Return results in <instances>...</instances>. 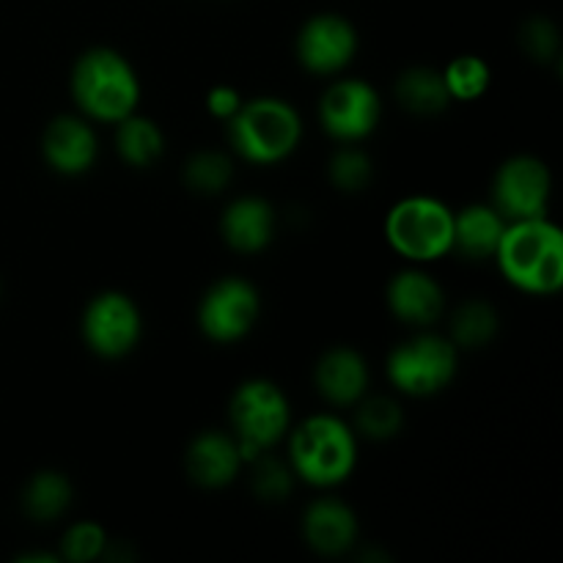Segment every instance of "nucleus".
<instances>
[{
	"label": "nucleus",
	"instance_id": "393cba45",
	"mask_svg": "<svg viewBox=\"0 0 563 563\" xmlns=\"http://www.w3.org/2000/svg\"><path fill=\"white\" fill-rule=\"evenodd\" d=\"M443 80L449 86L451 99L473 102V99H478L489 88L493 71H489L487 60L478 58V55H460V58H454L443 69Z\"/></svg>",
	"mask_w": 563,
	"mask_h": 563
},
{
	"label": "nucleus",
	"instance_id": "c756f323",
	"mask_svg": "<svg viewBox=\"0 0 563 563\" xmlns=\"http://www.w3.org/2000/svg\"><path fill=\"white\" fill-rule=\"evenodd\" d=\"M520 42L533 60H553L561 47L559 27L548 16H533V20H528L520 31Z\"/></svg>",
	"mask_w": 563,
	"mask_h": 563
},
{
	"label": "nucleus",
	"instance_id": "6e6552de",
	"mask_svg": "<svg viewBox=\"0 0 563 563\" xmlns=\"http://www.w3.org/2000/svg\"><path fill=\"white\" fill-rule=\"evenodd\" d=\"M553 179L542 159L531 154H517L506 159L493 181V207L506 220L544 218L550 203Z\"/></svg>",
	"mask_w": 563,
	"mask_h": 563
},
{
	"label": "nucleus",
	"instance_id": "a211bd4d",
	"mask_svg": "<svg viewBox=\"0 0 563 563\" xmlns=\"http://www.w3.org/2000/svg\"><path fill=\"white\" fill-rule=\"evenodd\" d=\"M220 231H223V240L234 251L258 253L273 242L275 209L264 198L242 196L225 207Z\"/></svg>",
	"mask_w": 563,
	"mask_h": 563
},
{
	"label": "nucleus",
	"instance_id": "1a4fd4ad",
	"mask_svg": "<svg viewBox=\"0 0 563 563\" xmlns=\"http://www.w3.org/2000/svg\"><path fill=\"white\" fill-rule=\"evenodd\" d=\"M258 319V291L245 278H223L203 295L198 324L203 335L218 344H231L251 333Z\"/></svg>",
	"mask_w": 563,
	"mask_h": 563
},
{
	"label": "nucleus",
	"instance_id": "423d86ee",
	"mask_svg": "<svg viewBox=\"0 0 563 563\" xmlns=\"http://www.w3.org/2000/svg\"><path fill=\"white\" fill-rule=\"evenodd\" d=\"M291 410L284 390L269 379H247L231 399V423L240 454L251 465L258 454L273 449L289 432Z\"/></svg>",
	"mask_w": 563,
	"mask_h": 563
},
{
	"label": "nucleus",
	"instance_id": "aec40b11",
	"mask_svg": "<svg viewBox=\"0 0 563 563\" xmlns=\"http://www.w3.org/2000/svg\"><path fill=\"white\" fill-rule=\"evenodd\" d=\"M396 99L401 108L416 115H438L449 108L451 93L443 80V71L429 69V66H412L401 71L396 80Z\"/></svg>",
	"mask_w": 563,
	"mask_h": 563
},
{
	"label": "nucleus",
	"instance_id": "9b49d317",
	"mask_svg": "<svg viewBox=\"0 0 563 563\" xmlns=\"http://www.w3.org/2000/svg\"><path fill=\"white\" fill-rule=\"evenodd\" d=\"M383 115V102L366 80H339L324 91L319 119L335 141L355 143L372 135Z\"/></svg>",
	"mask_w": 563,
	"mask_h": 563
},
{
	"label": "nucleus",
	"instance_id": "39448f33",
	"mask_svg": "<svg viewBox=\"0 0 563 563\" xmlns=\"http://www.w3.org/2000/svg\"><path fill=\"white\" fill-rule=\"evenodd\" d=\"M385 236L410 262H434L454 247V212L438 198L410 196L388 212Z\"/></svg>",
	"mask_w": 563,
	"mask_h": 563
},
{
	"label": "nucleus",
	"instance_id": "7ed1b4c3",
	"mask_svg": "<svg viewBox=\"0 0 563 563\" xmlns=\"http://www.w3.org/2000/svg\"><path fill=\"white\" fill-rule=\"evenodd\" d=\"M295 476L313 487H335L355 471V432L335 416H311L295 429L289 443Z\"/></svg>",
	"mask_w": 563,
	"mask_h": 563
},
{
	"label": "nucleus",
	"instance_id": "412c9836",
	"mask_svg": "<svg viewBox=\"0 0 563 563\" xmlns=\"http://www.w3.org/2000/svg\"><path fill=\"white\" fill-rule=\"evenodd\" d=\"M115 148H119L121 159L130 163L132 168H148V165H154L163 157L165 135L157 126V121L130 113L126 119L119 121Z\"/></svg>",
	"mask_w": 563,
	"mask_h": 563
},
{
	"label": "nucleus",
	"instance_id": "f8f14e48",
	"mask_svg": "<svg viewBox=\"0 0 563 563\" xmlns=\"http://www.w3.org/2000/svg\"><path fill=\"white\" fill-rule=\"evenodd\" d=\"M357 53V33L341 14H313L297 36V55L308 71L335 75L352 64Z\"/></svg>",
	"mask_w": 563,
	"mask_h": 563
},
{
	"label": "nucleus",
	"instance_id": "9d476101",
	"mask_svg": "<svg viewBox=\"0 0 563 563\" xmlns=\"http://www.w3.org/2000/svg\"><path fill=\"white\" fill-rule=\"evenodd\" d=\"M143 333V319L135 302L121 291H102L82 313V339L97 355L121 357L135 350Z\"/></svg>",
	"mask_w": 563,
	"mask_h": 563
},
{
	"label": "nucleus",
	"instance_id": "dca6fc26",
	"mask_svg": "<svg viewBox=\"0 0 563 563\" xmlns=\"http://www.w3.org/2000/svg\"><path fill=\"white\" fill-rule=\"evenodd\" d=\"M317 388L330 405H357L368 388V366L352 346H333L317 363Z\"/></svg>",
	"mask_w": 563,
	"mask_h": 563
},
{
	"label": "nucleus",
	"instance_id": "20e7f679",
	"mask_svg": "<svg viewBox=\"0 0 563 563\" xmlns=\"http://www.w3.org/2000/svg\"><path fill=\"white\" fill-rule=\"evenodd\" d=\"M231 126V143L236 152L256 165H273L289 157L302 137L300 113L286 99L258 97L242 102Z\"/></svg>",
	"mask_w": 563,
	"mask_h": 563
},
{
	"label": "nucleus",
	"instance_id": "4be33fe9",
	"mask_svg": "<svg viewBox=\"0 0 563 563\" xmlns=\"http://www.w3.org/2000/svg\"><path fill=\"white\" fill-rule=\"evenodd\" d=\"M71 495L75 493L64 473L42 471L27 482L25 493H22V509L31 520L49 522L69 509Z\"/></svg>",
	"mask_w": 563,
	"mask_h": 563
},
{
	"label": "nucleus",
	"instance_id": "ddd939ff",
	"mask_svg": "<svg viewBox=\"0 0 563 563\" xmlns=\"http://www.w3.org/2000/svg\"><path fill=\"white\" fill-rule=\"evenodd\" d=\"M44 159L49 163V168H55L58 174L77 176L86 174L93 163H97L99 141L93 126L86 119H77V115H60L53 124L47 126L42 141Z\"/></svg>",
	"mask_w": 563,
	"mask_h": 563
},
{
	"label": "nucleus",
	"instance_id": "7c9ffc66",
	"mask_svg": "<svg viewBox=\"0 0 563 563\" xmlns=\"http://www.w3.org/2000/svg\"><path fill=\"white\" fill-rule=\"evenodd\" d=\"M207 108H209V113L218 115V119L231 121L236 115V110L242 108L240 91L231 86H214L207 97Z\"/></svg>",
	"mask_w": 563,
	"mask_h": 563
},
{
	"label": "nucleus",
	"instance_id": "b1692460",
	"mask_svg": "<svg viewBox=\"0 0 563 563\" xmlns=\"http://www.w3.org/2000/svg\"><path fill=\"white\" fill-rule=\"evenodd\" d=\"M234 179V165L223 152H196L185 165V181L201 196H218Z\"/></svg>",
	"mask_w": 563,
	"mask_h": 563
},
{
	"label": "nucleus",
	"instance_id": "6ab92c4d",
	"mask_svg": "<svg viewBox=\"0 0 563 563\" xmlns=\"http://www.w3.org/2000/svg\"><path fill=\"white\" fill-rule=\"evenodd\" d=\"M509 220L493 203H473L454 214V247L467 258L495 256Z\"/></svg>",
	"mask_w": 563,
	"mask_h": 563
},
{
	"label": "nucleus",
	"instance_id": "c85d7f7f",
	"mask_svg": "<svg viewBox=\"0 0 563 563\" xmlns=\"http://www.w3.org/2000/svg\"><path fill=\"white\" fill-rule=\"evenodd\" d=\"M60 550H64L66 561H93L108 550V533H104V528L97 526V522H75V526L64 533Z\"/></svg>",
	"mask_w": 563,
	"mask_h": 563
},
{
	"label": "nucleus",
	"instance_id": "f03ea898",
	"mask_svg": "<svg viewBox=\"0 0 563 563\" xmlns=\"http://www.w3.org/2000/svg\"><path fill=\"white\" fill-rule=\"evenodd\" d=\"M71 97L91 119L119 124L121 119L135 113L141 82L124 55L110 47H93L75 64Z\"/></svg>",
	"mask_w": 563,
	"mask_h": 563
},
{
	"label": "nucleus",
	"instance_id": "bb28decb",
	"mask_svg": "<svg viewBox=\"0 0 563 563\" xmlns=\"http://www.w3.org/2000/svg\"><path fill=\"white\" fill-rule=\"evenodd\" d=\"M253 467V493L258 495L267 504H275V500H286L295 489V471L286 462L275 460L269 451L258 454L256 460L251 462Z\"/></svg>",
	"mask_w": 563,
	"mask_h": 563
},
{
	"label": "nucleus",
	"instance_id": "4468645a",
	"mask_svg": "<svg viewBox=\"0 0 563 563\" xmlns=\"http://www.w3.org/2000/svg\"><path fill=\"white\" fill-rule=\"evenodd\" d=\"M245 467L236 438L218 432H201L187 449V473L196 484L207 489H220L236 478Z\"/></svg>",
	"mask_w": 563,
	"mask_h": 563
},
{
	"label": "nucleus",
	"instance_id": "cd10ccee",
	"mask_svg": "<svg viewBox=\"0 0 563 563\" xmlns=\"http://www.w3.org/2000/svg\"><path fill=\"white\" fill-rule=\"evenodd\" d=\"M330 181L344 192L366 190L372 181V159L361 148L344 146L330 159Z\"/></svg>",
	"mask_w": 563,
	"mask_h": 563
},
{
	"label": "nucleus",
	"instance_id": "2eb2a0df",
	"mask_svg": "<svg viewBox=\"0 0 563 563\" xmlns=\"http://www.w3.org/2000/svg\"><path fill=\"white\" fill-rule=\"evenodd\" d=\"M388 306L396 319L423 328L438 322L445 308V295L438 280L423 269H401L388 284Z\"/></svg>",
	"mask_w": 563,
	"mask_h": 563
},
{
	"label": "nucleus",
	"instance_id": "f3484780",
	"mask_svg": "<svg viewBox=\"0 0 563 563\" xmlns=\"http://www.w3.org/2000/svg\"><path fill=\"white\" fill-rule=\"evenodd\" d=\"M302 537L317 553L341 555L357 542V517L344 500L319 498L302 517Z\"/></svg>",
	"mask_w": 563,
	"mask_h": 563
},
{
	"label": "nucleus",
	"instance_id": "f257e3e1",
	"mask_svg": "<svg viewBox=\"0 0 563 563\" xmlns=\"http://www.w3.org/2000/svg\"><path fill=\"white\" fill-rule=\"evenodd\" d=\"M506 280L528 295H553L563 284V234L548 218L506 223L495 251Z\"/></svg>",
	"mask_w": 563,
	"mask_h": 563
},
{
	"label": "nucleus",
	"instance_id": "5701e85b",
	"mask_svg": "<svg viewBox=\"0 0 563 563\" xmlns=\"http://www.w3.org/2000/svg\"><path fill=\"white\" fill-rule=\"evenodd\" d=\"M498 311L487 300H467L456 308L451 319V341L465 350L487 346L498 333Z\"/></svg>",
	"mask_w": 563,
	"mask_h": 563
},
{
	"label": "nucleus",
	"instance_id": "a878e982",
	"mask_svg": "<svg viewBox=\"0 0 563 563\" xmlns=\"http://www.w3.org/2000/svg\"><path fill=\"white\" fill-rule=\"evenodd\" d=\"M401 427H405V412L399 401L388 396H372V399L363 396L357 401V429L368 440H390L401 432Z\"/></svg>",
	"mask_w": 563,
	"mask_h": 563
},
{
	"label": "nucleus",
	"instance_id": "0eeeda50",
	"mask_svg": "<svg viewBox=\"0 0 563 563\" xmlns=\"http://www.w3.org/2000/svg\"><path fill=\"white\" fill-rule=\"evenodd\" d=\"M456 374V346L443 335H416L388 357V377L410 396H432Z\"/></svg>",
	"mask_w": 563,
	"mask_h": 563
}]
</instances>
